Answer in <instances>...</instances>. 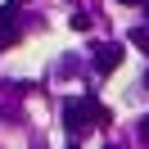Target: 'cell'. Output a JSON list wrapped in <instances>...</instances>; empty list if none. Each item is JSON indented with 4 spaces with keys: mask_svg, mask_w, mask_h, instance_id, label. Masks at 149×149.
Listing matches in <instances>:
<instances>
[{
    "mask_svg": "<svg viewBox=\"0 0 149 149\" xmlns=\"http://www.w3.org/2000/svg\"><path fill=\"white\" fill-rule=\"evenodd\" d=\"M140 136H145V140H149V118H145V122H140Z\"/></svg>",
    "mask_w": 149,
    "mask_h": 149,
    "instance_id": "obj_5",
    "label": "cell"
},
{
    "mask_svg": "<svg viewBox=\"0 0 149 149\" xmlns=\"http://www.w3.org/2000/svg\"><path fill=\"white\" fill-rule=\"evenodd\" d=\"M118 63H122V45H104L100 54H95V68H100V72H113Z\"/></svg>",
    "mask_w": 149,
    "mask_h": 149,
    "instance_id": "obj_3",
    "label": "cell"
},
{
    "mask_svg": "<svg viewBox=\"0 0 149 149\" xmlns=\"http://www.w3.org/2000/svg\"><path fill=\"white\" fill-rule=\"evenodd\" d=\"M145 9H149V0H145Z\"/></svg>",
    "mask_w": 149,
    "mask_h": 149,
    "instance_id": "obj_7",
    "label": "cell"
},
{
    "mask_svg": "<svg viewBox=\"0 0 149 149\" xmlns=\"http://www.w3.org/2000/svg\"><path fill=\"white\" fill-rule=\"evenodd\" d=\"M100 122H109V113L100 109V100L95 95H81V100H72L63 109V127L72 131V136H86L91 127H100Z\"/></svg>",
    "mask_w": 149,
    "mask_h": 149,
    "instance_id": "obj_1",
    "label": "cell"
},
{
    "mask_svg": "<svg viewBox=\"0 0 149 149\" xmlns=\"http://www.w3.org/2000/svg\"><path fill=\"white\" fill-rule=\"evenodd\" d=\"M68 149H77V145H68Z\"/></svg>",
    "mask_w": 149,
    "mask_h": 149,
    "instance_id": "obj_8",
    "label": "cell"
},
{
    "mask_svg": "<svg viewBox=\"0 0 149 149\" xmlns=\"http://www.w3.org/2000/svg\"><path fill=\"white\" fill-rule=\"evenodd\" d=\"M131 45H140V50H149V36H145V32L136 27V32H131Z\"/></svg>",
    "mask_w": 149,
    "mask_h": 149,
    "instance_id": "obj_4",
    "label": "cell"
},
{
    "mask_svg": "<svg viewBox=\"0 0 149 149\" xmlns=\"http://www.w3.org/2000/svg\"><path fill=\"white\" fill-rule=\"evenodd\" d=\"M9 41H18V0L0 5V45H9Z\"/></svg>",
    "mask_w": 149,
    "mask_h": 149,
    "instance_id": "obj_2",
    "label": "cell"
},
{
    "mask_svg": "<svg viewBox=\"0 0 149 149\" xmlns=\"http://www.w3.org/2000/svg\"><path fill=\"white\" fill-rule=\"evenodd\" d=\"M122 5H136V0H122Z\"/></svg>",
    "mask_w": 149,
    "mask_h": 149,
    "instance_id": "obj_6",
    "label": "cell"
}]
</instances>
